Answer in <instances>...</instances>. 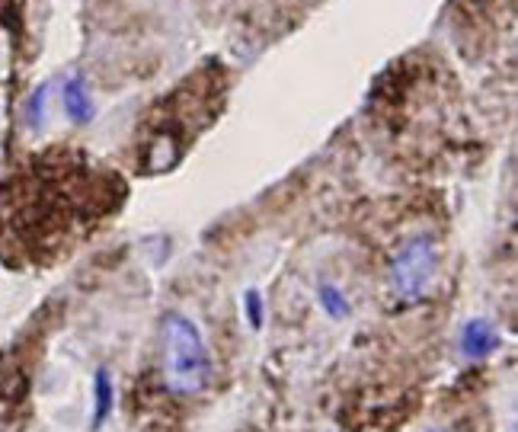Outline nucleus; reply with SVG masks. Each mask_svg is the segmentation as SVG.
Segmentation results:
<instances>
[{
    "instance_id": "20e7f679",
    "label": "nucleus",
    "mask_w": 518,
    "mask_h": 432,
    "mask_svg": "<svg viewBox=\"0 0 518 432\" xmlns=\"http://www.w3.org/2000/svg\"><path fill=\"white\" fill-rule=\"evenodd\" d=\"M64 112H68V119L77 125H87L93 119V103L80 77L68 80V87H64Z\"/></svg>"
},
{
    "instance_id": "423d86ee",
    "label": "nucleus",
    "mask_w": 518,
    "mask_h": 432,
    "mask_svg": "<svg viewBox=\"0 0 518 432\" xmlns=\"http://www.w3.org/2000/svg\"><path fill=\"white\" fill-rule=\"evenodd\" d=\"M317 298H320V304H323V311H327L333 320H343V317L349 314V301H346V295L339 292V288H336L333 282H323V285L317 288Z\"/></svg>"
},
{
    "instance_id": "f257e3e1",
    "label": "nucleus",
    "mask_w": 518,
    "mask_h": 432,
    "mask_svg": "<svg viewBox=\"0 0 518 432\" xmlns=\"http://www.w3.org/2000/svg\"><path fill=\"white\" fill-rule=\"evenodd\" d=\"M160 372L173 394H199L212 378V356L199 327L183 314L164 317L160 327Z\"/></svg>"
},
{
    "instance_id": "0eeeda50",
    "label": "nucleus",
    "mask_w": 518,
    "mask_h": 432,
    "mask_svg": "<svg viewBox=\"0 0 518 432\" xmlns=\"http://www.w3.org/2000/svg\"><path fill=\"white\" fill-rule=\"evenodd\" d=\"M244 304H247V314H250L253 330H259V327H263V301H259V292H256V288H250V292L244 295Z\"/></svg>"
},
{
    "instance_id": "f03ea898",
    "label": "nucleus",
    "mask_w": 518,
    "mask_h": 432,
    "mask_svg": "<svg viewBox=\"0 0 518 432\" xmlns=\"http://www.w3.org/2000/svg\"><path fill=\"white\" fill-rule=\"evenodd\" d=\"M435 276H439V250H435V240L426 234H413L403 240L400 250L394 253L391 269H387V288H391L400 304H416L426 298Z\"/></svg>"
},
{
    "instance_id": "39448f33",
    "label": "nucleus",
    "mask_w": 518,
    "mask_h": 432,
    "mask_svg": "<svg viewBox=\"0 0 518 432\" xmlns=\"http://www.w3.org/2000/svg\"><path fill=\"white\" fill-rule=\"evenodd\" d=\"M93 400H96V404H93V410H96L93 426H103L109 410H112V381H109L106 368H100V372H96V378H93Z\"/></svg>"
},
{
    "instance_id": "7ed1b4c3",
    "label": "nucleus",
    "mask_w": 518,
    "mask_h": 432,
    "mask_svg": "<svg viewBox=\"0 0 518 432\" xmlns=\"http://www.w3.org/2000/svg\"><path fill=\"white\" fill-rule=\"evenodd\" d=\"M499 333H496V327L490 324V320H483V317H477V320H471V324H467L464 330H461V352L467 359H487V356H493V352L499 349Z\"/></svg>"
}]
</instances>
